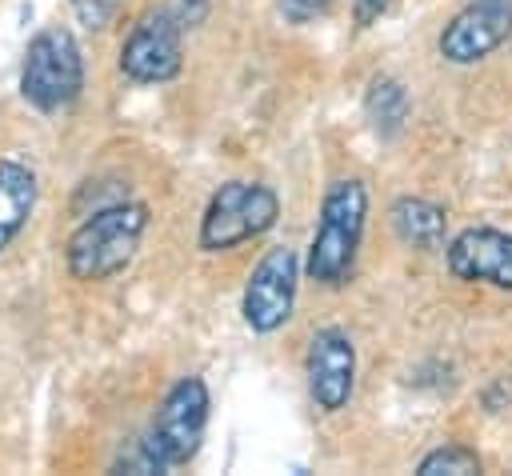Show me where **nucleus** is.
<instances>
[{
  "label": "nucleus",
  "instance_id": "1",
  "mask_svg": "<svg viewBox=\"0 0 512 476\" xmlns=\"http://www.w3.org/2000/svg\"><path fill=\"white\" fill-rule=\"evenodd\" d=\"M148 220H152L148 204L128 200V196L92 208L72 228V236L64 244L68 276L80 280V284H100V280H112L116 272H124L140 252Z\"/></svg>",
  "mask_w": 512,
  "mask_h": 476
},
{
  "label": "nucleus",
  "instance_id": "2",
  "mask_svg": "<svg viewBox=\"0 0 512 476\" xmlns=\"http://www.w3.org/2000/svg\"><path fill=\"white\" fill-rule=\"evenodd\" d=\"M364 224H368V184L360 176L332 180L320 200V216L308 240V260H304L308 280H316L320 288L348 284L356 256H360Z\"/></svg>",
  "mask_w": 512,
  "mask_h": 476
},
{
  "label": "nucleus",
  "instance_id": "3",
  "mask_svg": "<svg viewBox=\"0 0 512 476\" xmlns=\"http://www.w3.org/2000/svg\"><path fill=\"white\" fill-rule=\"evenodd\" d=\"M208 408H212V396L200 376H180L164 392L148 432L136 440L152 472H172L200 452V440L208 428Z\"/></svg>",
  "mask_w": 512,
  "mask_h": 476
},
{
  "label": "nucleus",
  "instance_id": "4",
  "mask_svg": "<svg viewBox=\"0 0 512 476\" xmlns=\"http://www.w3.org/2000/svg\"><path fill=\"white\" fill-rule=\"evenodd\" d=\"M80 92H84V56H80L76 36L60 24L40 28L24 48L20 96L36 112H60L76 104Z\"/></svg>",
  "mask_w": 512,
  "mask_h": 476
},
{
  "label": "nucleus",
  "instance_id": "5",
  "mask_svg": "<svg viewBox=\"0 0 512 476\" xmlns=\"http://www.w3.org/2000/svg\"><path fill=\"white\" fill-rule=\"evenodd\" d=\"M280 220V196L264 180H224L204 216H200V248L204 252H228L244 240H256L272 232Z\"/></svg>",
  "mask_w": 512,
  "mask_h": 476
},
{
  "label": "nucleus",
  "instance_id": "6",
  "mask_svg": "<svg viewBox=\"0 0 512 476\" xmlns=\"http://www.w3.org/2000/svg\"><path fill=\"white\" fill-rule=\"evenodd\" d=\"M296 288H300V256L296 248L280 244L260 256V264L248 272L244 296H240V316L256 336H272L292 320L296 308Z\"/></svg>",
  "mask_w": 512,
  "mask_h": 476
},
{
  "label": "nucleus",
  "instance_id": "7",
  "mask_svg": "<svg viewBox=\"0 0 512 476\" xmlns=\"http://www.w3.org/2000/svg\"><path fill=\"white\" fill-rule=\"evenodd\" d=\"M184 68V28L164 12H144L120 44V72L136 84H164Z\"/></svg>",
  "mask_w": 512,
  "mask_h": 476
},
{
  "label": "nucleus",
  "instance_id": "8",
  "mask_svg": "<svg viewBox=\"0 0 512 476\" xmlns=\"http://www.w3.org/2000/svg\"><path fill=\"white\" fill-rule=\"evenodd\" d=\"M304 376H308V396L320 412H340L348 408L356 392V344L344 328H320L308 340L304 352Z\"/></svg>",
  "mask_w": 512,
  "mask_h": 476
},
{
  "label": "nucleus",
  "instance_id": "9",
  "mask_svg": "<svg viewBox=\"0 0 512 476\" xmlns=\"http://www.w3.org/2000/svg\"><path fill=\"white\" fill-rule=\"evenodd\" d=\"M512 36V0H468L440 32L436 48L448 64H476Z\"/></svg>",
  "mask_w": 512,
  "mask_h": 476
},
{
  "label": "nucleus",
  "instance_id": "10",
  "mask_svg": "<svg viewBox=\"0 0 512 476\" xmlns=\"http://www.w3.org/2000/svg\"><path fill=\"white\" fill-rule=\"evenodd\" d=\"M444 264L464 284H492L512 292V236L504 228H460L452 240H444Z\"/></svg>",
  "mask_w": 512,
  "mask_h": 476
},
{
  "label": "nucleus",
  "instance_id": "11",
  "mask_svg": "<svg viewBox=\"0 0 512 476\" xmlns=\"http://www.w3.org/2000/svg\"><path fill=\"white\" fill-rule=\"evenodd\" d=\"M36 172L20 160H0V252L20 236L36 208Z\"/></svg>",
  "mask_w": 512,
  "mask_h": 476
},
{
  "label": "nucleus",
  "instance_id": "12",
  "mask_svg": "<svg viewBox=\"0 0 512 476\" xmlns=\"http://www.w3.org/2000/svg\"><path fill=\"white\" fill-rule=\"evenodd\" d=\"M392 228L404 244L432 252V248H444L448 240V212L424 196H400L392 204Z\"/></svg>",
  "mask_w": 512,
  "mask_h": 476
},
{
  "label": "nucleus",
  "instance_id": "13",
  "mask_svg": "<svg viewBox=\"0 0 512 476\" xmlns=\"http://www.w3.org/2000/svg\"><path fill=\"white\" fill-rule=\"evenodd\" d=\"M364 112H368V124H372V132H376L380 140L400 136V128L408 124V112H412L408 88H404L396 76H376V80L368 84Z\"/></svg>",
  "mask_w": 512,
  "mask_h": 476
},
{
  "label": "nucleus",
  "instance_id": "14",
  "mask_svg": "<svg viewBox=\"0 0 512 476\" xmlns=\"http://www.w3.org/2000/svg\"><path fill=\"white\" fill-rule=\"evenodd\" d=\"M476 472H480V456L464 444H440L416 464V476H476Z\"/></svg>",
  "mask_w": 512,
  "mask_h": 476
},
{
  "label": "nucleus",
  "instance_id": "15",
  "mask_svg": "<svg viewBox=\"0 0 512 476\" xmlns=\"http://www.w3.org/2000/svg\"><path fill=\"white\" fill-rule=\"evenodd\" d=\"M68 4H72L76 20H80L88 32H104V28L120 16V8H124V0H68Z\"/></svg>",
  "mask_w": 512,
  "mask_h": 476
},
{
  "label": "nucleus",
  "instance_id": "16",
  "mask_svg": "<svg viewBox=\"0 0 512 476\" xmlns=\"http://www.w3.org/2000/svg\"><path fill=\"white\" fill-rule=\"evenodd\" d=\"M160 8H164L184 32L196 28V24H204V16H208V0H164Z\"/></svg>",
  "mask_w": 512,
  "mask_h": 476
},
{
  "label": "nucleus",
  "instance_id": "17",
  "mask_svg": "<svg viewBox=\"0 0 512 476\" xmlns=\"http://www.w3.org/2000/svg\"><path fill=\"white\" fill-rule=\"evenodd\" d=\"M332 8V0H280V16L288 24H308L316 16H324Z\"/></svg>",
  "mask_w": 512,
  "mask_h": 476
},
{
  "label": "nucleus",
  "instance_id": "18",
  "mask_svg": "<svg viewBox=\"0 0 512 476\" xmlns=\"http://www.w3.org/2000/svg\"><path fill=\"white\" fill-rule=\"evenodd\" d=\"M500 400H512V380H508V376H500V380H496V384L484 392V404H488L492 412L500 408Z\"/></svg>",
  "mask_w": 512,
  "mask_h": 476
}]
</instances>
